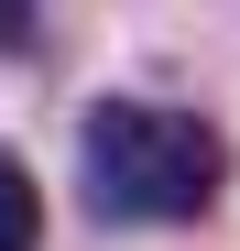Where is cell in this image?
Here are the masks:
<instances>
[{
    "instance_id": "obj_1",
    "label": "cell",
    "mask_w": 240,
    "mask_h": 251,
    "mask_svg": "<svg viewBox=\"0 0 240 251\" xmlns=\"http://www.w3.org/2000/svg\"><path fill=\"white\" fill-rule=\"evenodd\" d=\"M76 186L98 229H175L208 219L229 186V131L164 99H98L76 120Z\"/></svg>"
},
{
    "instance_id": "obj_2",
    "label": "cell",
    "mask_w": 240,
    "mask_h": 251,
    "mask_svg": "<svg viewBox=\"0 0 240 251\" xmlns=\"http://www.w3.org/2000/svg\"><path fill=\"white\" fill-rule=\"evenodd\" d=\"M0 251H44V186L11 142H0Z\"/></svg>"
},
{
    "instance_id": "obj_3",
    "label": "cell",
    "mask_w": 240,
    "mask_h": 251,
    "mask_svg": "<svg viewBox=\"0 0 240 251\" xmlns=\"http://www.w3.org/2000/svg\"><path fill=\"white\" fill-rule=\"evenodd\" d=\"M33 44V0H0V55H22Z\"/></svg>"
}]
</instances>
